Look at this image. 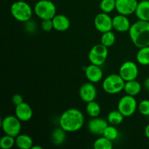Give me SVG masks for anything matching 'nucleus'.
Listing matches in <instances>:
<instances>
[{"label":"nucleus","mask_w":149,"mask_h":149,"mask_svg":"<svg viewBox=\"0 0 149 149\" xmlns=\"http://www.w3.org/2000/svg\"><path fill=\"white\" fill-rule=\"evenodd\" d=\"M15 145V138L5 135L0 140V147L2 149H10Z\"/></svg>","instance_id":"29"},{"label":"nucleus","mask_w":149,"mask_h":149,"mask_svg":"<svg viewBox=\"0 0 149 149\" xmlns=\"http://www.w3.org/2000/svg\"><path fill=\"white\" fill-rule=\"evenodd\" d=\"M12 102L15 106H18V105L21 104L23 103V98L22 97L21 95L20 94H15L12 97Z\"/></svg>","instance_id":"32"},{"label":"nucleus","mask_w":149,"mask_h":149,"mask_svg":"<svg viewBox=\"0 0 149 149\" xmlns=\"http://www.w3.org/2000/svg\"><path fill=\"white\" fill-rule=\"evenodd\" d=\"M12 16L20 22H28L33 15L31 7L24 1H16L13 3L10 7Z\"/></svg>","instance_id":"3"},{"label":"nucleus","mask_w":149,"mask_h":149,"mask_svg":"<svg viewBox=\"0 0 149 149\" xmlns=\"http://www.w3.org/2000/svg\"><path fill=\"white\" fill-rule=\"evenodd\" d=\"M100 8L103 13H112L116 10V0H101L100 3Z\"/></svg>","instance_id":"27"},{"label":"nucleus","mask_w":149,"mask_h":149,"mask_svg":"<svg viewBox=\"0 0 149 149\" xmlns=\"http://www.w3.org/2000/svg\"><path fill=\"white\" fill-rule=\"evenodd\" d=\"M95 29L100 33L109 31L113 29V18L108 13H100L94 19Z\"/></svg>","instance_id":"10"},{"label":"nucleus","mask_w":149,"mask_h":149,"mask_svg":"<svg viewBox=\"0 0 149 149\" xmlns=\"http://www.w3.org/2000/svg\"><path fill=\"white\" fill-rule=\"evenodd\" d=\"M138 106V103L135 97L126 95L119 100L117 109L125 117H130L135 113Z\"/></svg>","instance_id":"8"},{"label":"nucleus","mask_w":149,"mask_h":149,"mask_svg":"<svg viewBox=\"0 0 149 149\" xmlns=\"http://www.w3.org/2000/svg\"><path fill=\"white\" fill-rule=\"evenodd\" d=\"M144 87L146 89L147 91L149 92V77L144 81Z\"/></svg>","instance_id":"33"},{"label":"nucleus","mask_w":149,"mask_h":149,"mask_svg":"<svg viewBox=\"0 0 149 149\" xmlns=\"http://www.w3.org/2000/svg\"><path fill=\"white\" fill-rule=\"evenodd\" d=\"M41 28L44 31H50L53 29V23H52V19H46V20H42L41 23Z\"/></svg>","instance_id":"31"},{"label":"nucleus","mask_w":149,"mask_h":149,"mask_svg":"<svg viewBox=\"0 0 149 149\" xmlns=\"http://www.w3.org/2000/svg\"><path fill=\"white\" fill-rule=\"evenodd\" d=\"M79 94L81 100L87 103L95 100L97 97V89L94 85V83L90 81L85 82L80 87Z\"/></svg>","instance_id":"11"},{"label":"nucleus","mask_w":149,"mask_h":149,"mask_svg":"<svg viewBox=\"0 0 149 149\" xmlns=\"http://www.w3.org/2000/svg\"><path fill=\"white\" fill-rule=\"evenodd\" d=\"M128 32L131 41L136 47L149 46V21L138 20L131 25Z\"/></svg>","instance_id":"2"},{"label":"nucleus","mask_w":149,"mask_h":149,"mask_svg":"<svg viewBox=\"0 0 149 149\" xmlns=\"http://www.w3.org/2000/svg\"><path fill=\"white\" fill-rule=\"evenodd\" d=\"M66 131L62 127H58L54 130L51 133V141L55 146H60L64 143L66 137Z\"/></svg>","instance_id":"21"},{"label":"nucleus","mask_w":149,"mask_h":149,"mask_svg":"<svg viewBox=\"0 0 149 149\" xmlns=\"http://www.w3.org/2000/svg\"><path fill=\"white\" fill-rule=\"evenodd\" d=\"M138 109L143 116H149V100H143L138 104Z\"/></svg>","instance_id":"30"},{"label":"nucleus","mask_w":149,"mask_h":149,"mask_svg":"<svg viewBox=\"0 0 149 149\" xmlns=\"http://www.w3.org/2000/svg\"><path fill=\"white\" fill-rule=\"evenodd\" d=\"M101 109L98 103L95 100L89 102L86 106V112L92 118L97 117L100 115Z\"/></svg>","instance_id":"24"},{"label":"nucleus","mask_w":149,"mask_h":149,"mask_svg":"<svg viewBox=\"0 0 149 149\" xmlns=\"http://www.w3.org/2000/svg\"><path fill=\"white\" fill-rule=\"evenodd\" d=\"M141 90H142V85L136 79L125 81L124 91L127 95L135 97L141 93Z\"/></svg>","instance_id":"19"},{"label":"nucleus","mask_w":149,"mask_h":149,"mask_svg":"<svg viewBox=\"0 0 149 149\" xmlns=\"http://www.w3.org/2000/svg\"><path fill=\"white\" fill-rule=\"evenodd\" d=\"M1 129L5 135L16 138L21 131V121L15 115H9L1 120Z\"/></svg>","instance_id":"6"},{"label":"nucleus","mask_w":149,"mask_h":149,"mask_svg":"<svg viewBox=\"0 0 149 149\" xmlns=\"http://www.w3.org/2000/svg\"><path fill=\"white\" fill-rule=\"evenodd\" d=\"M43 148H42L41 146H32L31 149H42Z\"/></svg>","instance_id":"35"},{"label":"nucleus","mask_w":149,"mask_h":149,"mask_svg":"<svg viewBox=\"0 0 149 149\" xmlns=\"http://www.w3.org/2000/svg\"><path fill=\"white\" fill-rule=\"evenodd\" d=\"M15 114L21 122H29L33 116V110L27 103H22L15 106Z\"/></svg>","instance_id":"15"},{"label":"nucleus","mask_w":149,"mask_h":149,"mask_svg":"<svg viewBox=\"0 0 149 149\" xmlns=\"http://www.w3.org/2000/svg\"><path fill=\"white\" fill-rule=\"evenodd\" d=\"M125 116L122 114L119 110H113L109 113L107 116V121L109 125L117 126L122 123Z\"/></svg>","instance_id":"23"},{"label":"nucleus","mask_w":149,"mask_h":149,"mask_svg":"<svg viewBox=\"0 0 149 149\" xmlns=\"http://www.w3.org/2000/svg\"><path fill=\"white\" fill-rule=\"evenodd\" d=\"M136 60L141 65H149V46L139 48V50L137 52Z\"/></svg>","instance_id":"22"},{"label":"nucleus","mask_w":149,"mask_h":149,"mask_svg":"<svg viewBox=\"0 0 149 149\" xmlns=\"http://www.w3.org/2000/svg\"><path fill=\"white\" fill-rule=\"evenodd\" d=\"M103 136L106 137V138L109 139L110 141H113L116 139H117L118 136H119V131H118V130L116 129L115 126L109 125V126L104 130Z\"/></svg>","instance_id":"28"},{"label":"nucleus","mask_w":149,"mask_h":149,"mask_svg":"<svg viewBox=\"0 0 149 149\" xmlns=\"http://www.w3.org/2000/svg\"><path fill=\"white\" fill-rule=\"evenodd\" d=\"M109 125L108 121L97 116V117L90 119V122H88L87 127H88L89 131L93 135H103L104 130L109 126Z\"/></svg>","instance_id":"13"},{"label":"nucleus","mask_w":149,"mask_h":149,"mask_svg":"<svg viewBox=\"0 0 149 149\" xmlns=\"http://www.w3.org/2000/svg\"><path fill=\"white\" fill-rule=\"evenodd\" d=\"M145 135L147 138L149 140V124L145 128Z\"/></svg>","instance_id":"34"},{"label":"nucleus","mask_w":149,"mask_h":149,"mask_svg":"<svg viewBox=\"0 0 149 149\" xmlns=\"http://www.w3.org/2000/svg\"><path fill=\"white\" fill-rule=\"evenodd\" d=\"M135 14L138 20L149 21V0H142L138 2Z\"/></svg>","instance_id":"18"},{"label":"nucleus","mask_w":149,"mask_h":149,"mask_svg":"<svg viewBox=\"0 0 149 149\" xmlns=\"http://www.w3.org/2000/svg\"><path fill=\"white\" fill-rule=\"evenodd\" d=\"M125 81L119 74H112L107 76L103 79L102 87L105 93L110 95H115L124 90Z\"/></svg>","instance_id":"4"},{"label":"nucleus","mask_w":149,"mask_h":149,"mask_svg":"<svg viewBox=\"0 0 149 149\" xmlns=\"http://www.w3.org/2000/svg\"><path fill=\"white\" fill-rule=\"evenodd\" d=\"M131 27L127 16L119 14L113 17V29L118 32L129 31Z\"/></svg>","instance_id":"16"},{"label":"nucleus","mask_w":149,"mask_h":149,"mask_svg":"<svg viewBox=\"0 0 149 149\" xmlns=\"http://www.w3.org/2000/svg\"><path fill=\"white\" fill-rule=\"evenodd\" d=\"M34 13L42 20L52 19L56 15V7L51 0H40L34 6Z\"/></svg>","instance_id":"5"},{"label":"nucleus","mask_w":149,"mask_h":149,"mask_svg":"<svg viewBox=\"0 0 149 149\" xmlns=\"http://www.w3.org/2000/svg\"><path fill=\"white\" fill-rule=\"evenodd\" d=\"M52 23H53V29L61 32L68 30L71 25L68 17L62 14L56 15L52 18Z\"/></svg>","instance_id":"17"},{"label":"nucleus","mask_w":149,"mask_h":149,"mask_svg":"<svg viewBox=\"0 0 149 149\" xmlns=\"http://www.w3.org/2000/svg\"><path fill=\"white\" fill-rule=\"evenodd\" d=\"M139 70L138 65L133 61H127L121 65L119 69V74L125 81L136 79L138 77Z\"/></svg>","instance_id":"9"},{"label":"nucleus","mask_w":149,"mask_h":149,"mask_svg":"<svg viewBox=\"0 0 149 149\" xmlns=\"http://www.w3.org/2000/svg\"><path fill=\"white\" fill-rule=\"evenodd\" d=\"M86 78L92 83H97L103 79V73L99 65L90 64L84 68Z\"/></svg>","instance_id":"14"},{"label":"nucleus","mask_w":149,"mask_h":149,"mask_svg":"<svg viewBox=\"0 0 149 149\" xmlns=\"http://www.w3.org/2000/svg\"><path fill=\"white\" fill-rule=\"evenodd\" d=\"M84 123V116L82 112L77 109L65 110L61 115L59 125L67 132H74L79 130Z\"/></svg>","instance_id":"1"},{"label":"nucleus","mask_w":149,"mask_h":149,"mask_svg":"<svg viewBox=\"0 0 149 149\" xmlns=\"http://www.w3.org/2000/svg\"><path fill=\"white\" fill-rule=\"evenodd\" d=\"M138 0H116V10L119 14L130 15L135 13Z\"/></svg>","instance_id":"12"},{"label":"nucleus","mask_w":149,"mask_h":149,"mask_svg":"<svg viewBox=\"0 0 149 149\" xmlns=\"http://www.w3.org/2000/svg\"><path fill=\"white\" fill-rule=\"evenodd\" d=\"M109 55L107 47L103 45L97 44L90 49L88 54V59L92 64L100 66L106 62Z\"/></svg>","instance_id":"7"},{"label":"nucleus","mask_w":149,"mask_h":149,"mask_svg":"<svg viewBox=\"0 0 149 149\" xmlns=\"http://www.w3.org/2000/svg\"><path fill=\"white\" fill-rule=\"evenodd\" d=\"M93 148L95 149H112L113 143L112 141L103 136L97 138L93 143Z\"/></svg>","instance_id":"25"},{"label":"nucleus","mask_w":149,"mask_h":149,"mask_svg":"<svg viewBox=\"0 0 149 149\" xmlns=\"http://www.w3.org/2000/svg\"><path fill=\"white\" fill-rule=\"evenodd\" d=\"M15 146L20 149H31L33 146V140L29 135L20 134L15 138Z\"/></svg>","instance_id":"20"},{"label":"nucleus","mask_w":149,"mask_h":149,"mask_svg":"<svg viewBox=\"0 0 149 149\" xmlns=\"http://www.w3.org/2000/svg\"><path fill=\"white\" fill-rule=\"evenodd\" d=\"M116 42V35L111 31L102 33L100 38V43L107 47L113 46Z\"/></svg>","instance_id":"26"}]
</instances>
